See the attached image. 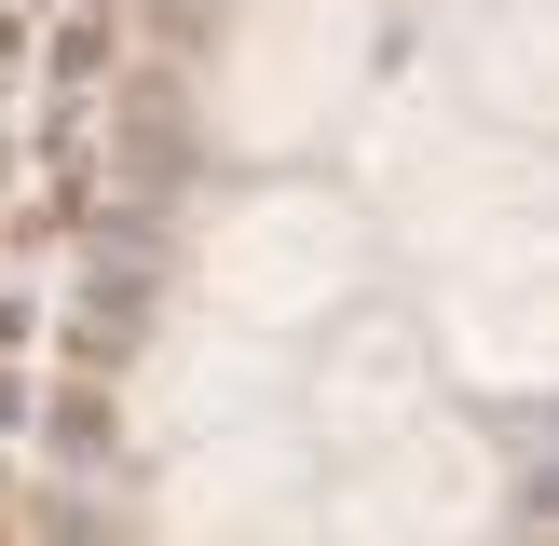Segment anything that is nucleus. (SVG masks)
I'll return each mask as SVG.
<instances>
[{
  "label": "nucleus",
  "mask_w": 559,
  "mask_h": 546,
  "mask_svg": "<svg viewBox=\"0 0 559 546\" xmlns=\"http://www.w3.org/2000/svg\"><path fill=\"white\" fill-rule=\"evenodd\" d=\"M300 478H314V437L273 424V410H246V424L164 451V533L178 546H233V533H260V519H287Z\"/></svg>",
  "instance_id": "nucleus-4"
},
{
  "label": "nucleus",
  "mask_w": 559,
  "mask_h": 546,
  "mask_svg": "<svg viewBox=\"0 0 559 546\" xmlns=\"http://www.w3.org/2000/svg\"><path fill=\"white\" fill-rule=\"evenodd\" d=\"M396 218L437 273H546V164L533 136H451L396 178Z\"/></svg>",
  "instance_id": "nucleus-3"
},
{
  "label": "nucleus",
  "mask_w": 559,
  "mask_h": 546,
  "mask_svg": "<svg viewBox=\"0 0 559 546\" xmlns=\"http://www.w3.org/2000/svg\"><path fill=\"white\" fill-rule=\"evenodd\" d=\"M314 546H396V519H382V506H369V491H355V478H342V491H328V533H314Z\"/></svg>",
  "instance_id": "nucleus-11"
},
{
  "label": "nucleus",
  "mask_w": 559,
  "mask_h": 546,
  "mask_svg": "<svg viewBox=\"0 0 559 546\" xmlns=\"http://www.w3.org/2000/svg\"><path fill=\"white\" fill-rule=\"evenodd\" d=\"M355 109H369V178H382V191H396L409 164H437V151H451V82H437V69H409V82H369Z\"/></svg>",
  "instance_id": "nucleus-10"
},
{
  "label": "nucleus",
  "mask_w": 559,
  "mask_h": 546,
  "mask_svg": "<svg viewBox=\"0 0 559 546\" xmlns=\"http://www.w3.org/2000/svg\"><path fill=\"white\" fill-rule=\"evenodd\" d=\"M355 273H369V218L342 205V191H233L205 233V300L218 328H246V342H273V328H328L355 300Z\"/></svg>",
  "instance_id": "nucleus-2"
},
{
  "label": "nucleus",
  "mask_w": 559,
  "mask_h": 546,
  "mask_svg": "<svg viewBox=\"0 0 559 546\" xmlns=\"http://www.w3.org/2000/svg\"><path fill=\"white\" fill-rule=\"evenodd\" d=\"M355 491L396 519V546H478V533H491V506H506V464H491V437H478V424H437V410H409V424L382 437L369 464H355Z\"/></svg>",
  "instance_id": "nucleus-5"
},
{
  "label": "nucleus",
  "mask_w": 559,
  "mask_h": 546,
  "mask_svg": "<svg viewBox=\"0 0 559 546\" xmlns=\"http://www.w3.org/2000/svg\"><path fill=\"white\" fill-rule=\"evenodd\" d=\"M424 369H437V355H424L409 314H355L342 342H328V369L300 382V396H314V437H328V451H382V437L424 410Z\"/></svg>",
  "instance_id": "nucleus-7"
},
{
  "label": "nucleus",
  "mask_w": 559,
  "mask_h": 546,
  "mask_svg": "<svg viewBox=\"0 0 559 546\" xmlns=\"http://www.w3.org/2000/svg\"><path fill=\"white\" fill-rule=\"evenodd\" d=\"M273 382H287L273 342H246V328H178V342L136 369V437H151V451H191V437L246 424Z\"/></svg>",
  "instance_id": "nucleus-6"
},
{
  "label": "nucleus",
  "mask_w": 559,
  "mask_h": 546,
  "mask_svg": "<svg viewBox=\"0 0 559 546\" xmlns=\"http://www.w3.org/2000/svg\"><path fill=\"white\" fill-rule=\"evenodd\" d=\"M233 546H314V533H300V519H260V533H233Z\"/></svg>",
  "instance_id": "nucleus-12"
},
{
  "label": "nucleus",
  "mask_w": 559,
  "mask_h": 546,
  "mask_svg": "<svg viewBox=\"0 0 559 546\" xmlns=\"http://www.w3.org/2000/svg\"><path fill=\"white\" fill-rule=\"evenodd\" d=\"M451 109H491V136H533L546 123V0H478L437 55Z\"/></svg>",
  "instance_id": "nucleus-9"
},
{
  "label": "nucleus",
  "mask_w": 559,
  "mask_h": 546,
  "mask_svg": "<svg viewBox=\"0 0 559 546\" xmlns=\"http://www.w3.org/2000/svg\"><path fill=\"white\" fill-rule=\"evenodd\" d=\"M451 382L478 396H533L546 382V273H437V342Z\"/></svg>",
  "instance_id": "nucleus-8"
},
{
  "label": "nucleus",
  "mask_w": 559,
  "mask_h": 546,
  "mask_svg": "<svg viewBox=\"0 0 559 546\" xmlns=\"http://www.w3.org/2000/svg\"><path fill=\"white\" fill-rule=\"evenodd\" d=\"M369 0H260V14L218 41L205 69V123L233 136L246 164H287L314 151L328 123H355V96H369Z\"/></svg>",
  "instance_id": "nucleus-1"
}]
</instances>
